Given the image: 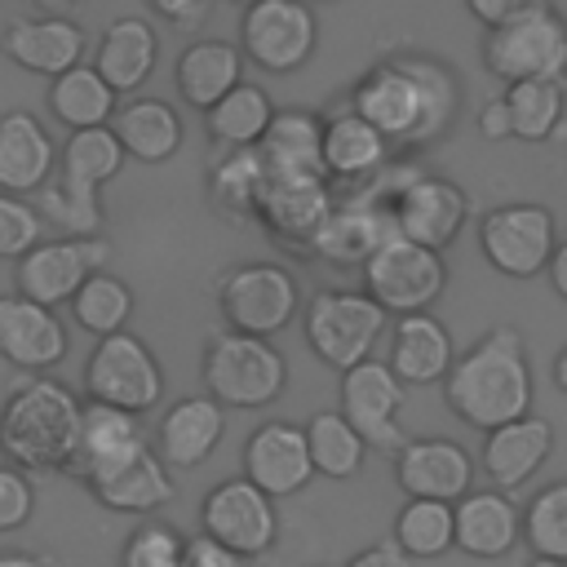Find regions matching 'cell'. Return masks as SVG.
Masks as SVG:
<instances>
[{
    "instance_id": "cell-1",
    "label": "cell",
    "mask_w": 567,
    "mask_h": 567,
    "mask_svg": "<svg viewBox=\"0 0 567 567\" xmlns=\"http://www.w3.org/2000/svg\"><path fill=\"white\" fill-rule=\"evenodd\" d=\"M350 111L363 115L390 142V151L430 146L461 111V80L430 53H390L354 80Z\"/></svg>"
},
{
    "instance_id": "cell-2",
    "label": "cell",
    "mask_w": 567,
    "mask_h": 567,
    "mask_svg": "<svg viewBox=\"0 0 567 567\" xmlns=\"http://www.w3.org/2000/svg\"><path fill=\"white\" fill-rule=\"evenodd\" d=\"M532 399H536L532 359L514 323L487 328L470 350L456 354L452 372L443 377V403L483 434L532 416Z\"/></svg>"
},
{
    "instance_id": "cell-3",
    "label": "cell",
    "mask_w": 567,
    "mask_h": 567,
    "mask_svg": "<svg viewBox=\"0 0 567 567\" xmlns=\"http://www.w3.org/2000/svg\"><path fill=\"white\" fill-rule=\"evenodd\" d=\"M84 403L53 377H31L0 403V456L22 474H71Z\"/></svg>"
},
{
    "instance_id": "cell-4",
    "label": "cell",
    "mask_w": 567,
    "mask_h": 567,
    "mask_svg": "<svg viewBox=\"0 0 567 567\" xmlns=\"http://www.w3.org/2000/svg\"><path fill=\"white\" fill-rule=\"evenodd\" d=\"M483 66L501 84L563 80L567 84V18L545 0H518L514 18L483 35Z\"/></svg>"
},
{
    "instance_id": "cell-5",
    "label": "cell",
    "mask_w": 567,
    "mask_h": 567,
    "mask_svg": "<svg viewBox=\"0 0 567 567\" xmlns=\"http://www.w3.org/2000/svg\"><path fill=\"white\" fill-rule=\"evenodd\" d=\"M301 328H306V346L315 350L319 363L350 372L372 359L377 341L390 328V315L363 288H323L306 301Z\"/></svg>"
},
{
    "instance_id": "cell-6",
    "label": "cell",
    "mask_w": 567,
    "mask_h": 567,
    "mask_svg": "<svg viewBox=\"0 0 567 567\" xmlns=\"http://www.w3.org/2000/svg\"><path fill=\"white\" fill-rule=\"evenodd\" d=\"M288 385V359L257 337L213 332L204 341V390L221 408H266Z\"/></svg>"
},
{
    "instance_id": "cell-7",
    "label": "cell",
    "mask_w": 567,
    "mask_h": 567,
    "mask_svg": "<svg viewBox=\"0 0 567 567\" xmlns=\"http://www.w3.org/2000/svg\"><path fill=\"white\" fill-rule=\"evenodd\" d=\"M297 306L301 288L279 261H244L217 279V310L226 319V332L270 341L297 319Z\"/></svg>"
},
{
    "instance_id": "cell-8",
    "label": "cell",
    "mask_w": 567,
    "mask_h": 567,
    "mask_svg": "<svg viewBox=\"0 0 567 567\" xmlns=\"http://www.w3.org/2000/svg\"><path fill=\"white\" fill-rule=\"evenodd\" d=\"M554 248H558V221H554V208H545V204L514 199V204H496L478 217V252L505 279L545 275Z\"/></svg>"
},
{
    "instance_id": "cell-9",
    "label": "cell",
    "mask_w": 567,
    "mask_h": 567,
    "mask_svg": "<svg viewBox=\"0 0 567 567\" xmlns=\"http://www.w3.org/2000/svg\"><path fill=\"white\" fill-rule=\"evenodd\" d=\"M363 292L394 319L430 315V306L447 292V261L443 252H430L421 244H408L403 235H390L363 266Z\"/></svg>"
},
{
    "instance_id": "cell-10",
    "label": "cell",
    "mask_w": 567,
    "mask_h": 567,
    "mask_svg": "<svg viewBox=\"0 0 567 567\" xmlns=\"http://www.w3.org/2000/svg\"><path fill=\"white\" fill-rule=\"evenodd\" d=\"M84 394L89 403H106V408L142 416L164 399V368L155 350L137 332L124 328L93 346L84 363Z\"/></svg>"
},
{
    "instance_id": "cell-11",
    "label": "cell",
    "mask_w": 567,
    "mask_h": 567,
    "mask_svg": "<svg viewBox=\"0 0 567 567\" xmlns=\"http://www.w3.org/2000/svg\"><path fill=\"white\" fill-rule=\"evenodd\" d=\"M319 44V18L301 0H257L239 13V53L270 71L292 75L315 58Z\"/></svg>"
},
{
    "instance_id": "cell-12",
    "label": "cell",
    "mask_w": 567,
    "mask_h": 567,
    "mask_svg": "<svg viewBox=\"0 0 567 567\" xmlns=\"http://www.w3.org/2000/svg\"><path fill=\"white\" fill-rule=\"evenodd\" d=\"M111 261V244L97 235V239H40L13 270V284H18V297L44 306V310H58V306H71V297L80 292V284L97 270H106Z\"/></svg>"
},
{
    "instance_id": "cell-13",
    "label": "cell",
    "mask_w": 567,
    "mask_h": 567,
    "mask_svg": "<svg viewBox=\"0 0 567 567\" xmlns=\"http://www.w3.org/2000/svg\"><path fill=\"white\" fill-rule=\"evenodd\" d=\"M199 527L230 554L261 558L279 536V514L266 492H257L244 474H235V478H221L217 487H208V496L199 505Z\"/></svg>"
},
{
    "instance_id": "cell-14",
    "label": "cell",
    "mask_w": 567,
    "mask_h": 567,
    "mask_svg": "<svg viewBox=\"0 0 567 567\" xmlns=\"http://www.w3.org/2000/svg\"><path fill=\"white\" fill-rule=\"evenodd\" d=\"M341 416L354 425V434L368 443V447H381V452H399L408 443L403 425H399V412L408 403V385L390 372L385 359H368L350 372H341Z\"/></svg>"
},
{
    "instance_id": "cell-15",
    "label": "cell",
    "mask_w": 567,
    "mask_h": 567,
    "mask_svg": "<svg viewBox=\"0 0 567 567\" xmlns=\"http://www.w3.org/2000/svg\"><path fill=\"white\" fill-rule=\"evenodd\" d=\"M390 221L394 235H403L408 244H421L430 252H443L470 221V195L434 173H416L394 199H390Z\"/></svg>"
},
{
    "instance_id": "cell-16",
    "label": "cell",
    "mask_w": 567,
    "mask_h": 567,
    "mask_svg": "<svg viewBox=\"0 0 567 567\" xmlns=\"http://www.w3.org/2000/svg\"><path fill=\"white\" fill-rule=\"evenodd\" d=\"M394 483L408 492V501L456 505L474 492V456L456 439H408L394 452Z\"/></svg>"
},
{
    "instance_id": "cell-17",
    "label": "cell",
    "mask_w": 567,
    "mask_h": 567,
    "mask_svg": "<svg viewBox=\"0 0 567 567\" xmlns=\"http://www.w3.org/2000/svg\"><path fill=\"white\" fill-rule=\"evenodd\" d=\"M244 478L257 492H266L270 501L297 496L315 478L306 430L292 425V421H266V425H257L248 434V443H244Z\"/></svg>"
},
{
    "instance_id": "cell-18",
    "label": "cell",
    "mask_w": 567,
    "mask_h": 567,
    "mask_svg": "<svg viewBox=\"0 0 567 567\" xmlns=\"http://www.w3.org/2000/svg\"><path fill=\"white\" fill-rule=\"evenodd\" d=\"M0 53L31 71V75H66L80 66L84 58V27L75 18H62V13H40V18H13L4 31H0Z\"/></svg>"
},
{
    "instance_id": "cell-19",
    "label": "cell",
    "mask_w": 567,
    "mask_h": 567,
    "mask_svg": "<svg viewBox=\"0 0 567 567\" xmlns=\"http://www.w3.org/2000/svg\"><path fill=\"white\" fill-rule=\"evenodd\" d=\"M142 452H151L146 430H142V416L120 412V408H106V403H84L80 447H75V465H71V474L84 487L97 483V478H106V474H115V470H124Z\"/></svg>"
},
{
    "instance_id": "cell-20",
    "label": "cell",
    "mask_w": 567,
    "mask_h": 567,
    "mask_svg": "<svg viewBox=\"0 0 567 567\" xmlns=\"http://www.w3.org/2000/svg\"><path fill=\"white\" fill-rule=\"evenodd\" d=\"M0 359L40 377L66 359V323L18 292H0Z\"/></svg>"
},
{
    "instance_id": "cell-21",
    "label": "cell",
    "mask_w": 567,
    "mask_h": 567,
    "mask_svg": "<svg viewBox=\"0 0 567 567\" xmlns=\"http://www.w3.org/2000/svg\"><path fill=\"white\" fill-rule=\"evenodd\" d=\"M394 235V221L385 208H377L372 199H363L359 190L350 199H337L328 221L319 226V235L310 239V252L337 270H363L372 261V252Z\"/></svg>"
},
{
    "instance_id": "cell-22",
    "label": "cell",
    "mask_w": 567,
    "mask_h": 567,
    "mask_svg": "<svg viewBox=\"0 0 567 567\" xmlns=\"http://www.w3.org/2000/svg\"><path fill=\"white\" fill-rule=\"evenodd\" d=\"M332 186L328 177H266V190L257 199V221L297 248H310L319 226L332 213Z\"/></svg>"
},
{
    "instance_id": "cell-23",
    "label": "cell",
    "mask_w": 567,
    "mask_h": 567,
    "mask_svg": "<svg viewBox=\"0 0 567 567\" xmlns=\"http://www.w3.org/2000/svg\"><path fill=\"white\" fill-rule=\"evenodd\" d=\"M226 434V408L213 403L208 394H190L177 399L173 408H164L159 425H155V456L164 461V470H195L213 456V447Z\"/></svg>"
},
{
    "instance_id": "cell-24",
    "label": "cell",
    "mask_w": 567,
    "mask_h": 567,
    "mask_svg": "<svg viewBox=\"0 0 567 567\" xmlns=\"http://www.w3.org/2000/svg\"><path fill=\"white\" fill-rule=\"evenodd\" d=\"M58 168V146L49 128L31 111H4L0 115V190L4 195H40Z\"/></svg>"
},
{
    "instance_id": "cell-25",
    "label": "cell",
    "mask_w": 567,
    "mask_h": 567,
    "mask_svg": "<svg viewBox=\"0 0 567 567\" xmlns=\"http://www.w3.org/2000/svg\"><path fill=\"white\" fill-rule=\"evenodd\" d=\"M155 62H159V35L142 13H120L106 22L97 53H93V71L106 80L115 97H137Z\"/></svg>"
},
{
    "instance_id": "cell-26",
    "label": "cell",
    "mask_w": 567,
    "mask_h": 567,
    "mask_svg": "<svg viewBox=\"0 0 567 567\" xmlns=\"http://www.w3.org/2000/svg\"><path fill=\"white\" fill-rule=\"evenodd\" d=\"M456 518V549L470 558H505L514 554V545H523V509L514 505V496L496 492V487H474L470 496H461L452 505Z\"/></svg>"
},
{
    "instance_id": "cell-27",
    "label": "cell",
    "mask_w": 567,
    "mask_h": 567,
    "mask_svg": "<svg viewBox=\"0 0 567 567\" xmlns=\"http://www.w3.org/2000/svg\"><path fill=\"white\" fill-rule=\"evenodd\" d=\"M390 168V142L350 106L323 115V177L346 186H368Z\"/></svg>"
},
{
    "instance_id": "cell-28",
    "label": "cell",
    "mask_w": 567,
    "mask_h": 567,
    "mask_svg": "<svg viewBox=\"0 0 567 567\" xmlns=\"http://www.w3.org/2000/svg\"><path fill=\"white\" fill-rule=\"evenodd\" d=\"M554 452V425L545 416H523V421H509L492 434H483V452H478V465L483 474L492 478L496 492H518Z\"/></svg>"
},
{
    "instance_id": "cell-29",
    "label": "cell",
    "mask_w": 567,
    "mask_h": 567,
    "mask_svg": "<svg viewBox=\"0 0 567 567\" xmlns=\"http://www.w3.org/2000/svg\"><path fill=\"white\" fill-rule=\"evenodd\" d=\"M385 363H390V372H394L403 385H443V377H447L452 363H456L452 332H447L434 315L394 319Z\"/></svg>"
},
{
    "instance_id": "cell-30",
    "label": "cell",
    "mask_w": 567,
    "mask_h": 567,
    "mask_svg": "<svg viewBox=\"0 0 567 567\" xmlns=\"http://www.w3.org/2000/svg\"><path fill=\"white\" fill-rule=\"evenodd\" d=\"M111 133L124 151V159H137V164H164L182 151L186 142V128H182V115L164 102V97H124L111 115Z\"/></svg>"
},
{
    "instance_id": "cell-31",
    "label": "cell",
    "mask_w": 567,
    "mask_h": 567,
    "mask_svg": "<svg viewBox=\"0 0 567 567\" xmlns=\"http://www.w3.org/2000/svg\"><path fill=\"white\" fill-rule=\"evenodd\" d=\"M266 177H323V115L306 106L275 111L266 137L257 142Z\"/></svg>"
},
{
    "instance_id": "cell-32",
    "label": "cell",
    "mask_w": 567,
    "mask_h": 567,
    "mask_svg": "<svg viewBox=\"0 0 567 567\" xmlns=\"http://www.w3.org/2000/svg\"><path fill=\"white\" fill-rule=\"evenodd\" d=\"M173 84L186 106L213 111L235 84H244V53L230 40H190L173 62Z\"/></svg>"
},
{
    "instance_id": "cell-33",
    "label": "cell",
    "mask_w": 567,
    "mask_h": 567,
    "mask_svg": "<svg viewBox=\"0 0 567 567\" xmlns=\"http://www.w3.org/2000/svg\"><path fill=\"white\" fill-rule=\"evenodd\" d=\"M89 496L111 514H155L173 501V474L155 452H142L124 470L89 483Z\"/></svg>"
},
{
    "instance_id": "cell-34",
    "label": "cell",
    "mask_w": 567,
    "mask_h": 567,
    "mask_svg": "<svg viewBox=\"0 0 567 567\" xmlns=\"http://www.w3.org/2000/svg\"><path fill=\"white\" fill-rule=\"evenodd\" d=\"M270 120H275V102L252 80L235 84L213 111H204V128L217 142V151H248V146H257L266 137Z\"/></svg>"
},
{
    "instance_id": "cell-35",
    "label": "cell",
    "mask_w": 567,
    "mask_h": 567,
    "mask_svg": "<svg viewBox=\"0 0 567 567\" xmlns=\"http://www.w3.org/2000/svg\"><path fill=\"white\" fill-rule=\"evenodd\" d=\"M120 97L106 89V80L93 66H75L66 75H58L49 84V111L58 124H66V133H84V128H106L115 115Z\"/></svg>"
},
{
    "instance_id": "cell-36",
    "label": "cell",
    "mask_w": 567,
    "mask_h": 567,
    "mask_svg": "<svg viewBox=\"0 0 567 567\" xmlns=\"http://www.w3.org/2000/svg\"><path fill=\"white\" fill-rule=\"evenodd\" d=\"M261 190H266V164L257 146L217 151V159H208V195L226 217H257Z\"/></svg>"
},
{
    "instance_id": "cell-37",
    "label": "cell",
    "mask_w": 567,
    "mask_h": 567,
    "mask_svg": "<svg viewBox=\"0 0 567 567\" xmlns=\"http://www.w3.org/2000/svg\"><path fill=\"white\" fill-rule=\"evenodd\" d=\"M301 430H306V447H310L315 474H323V478H354V474L363 470L368 443L354 434V425H350L337 408L315 412Z\"/></svg>"
},
{
    "instance_id": "cell-38",
    "label": "cell",
    "mask_w": 567,
    "mask_h": 567,
    "mask_svg": "<svg viewBox=\"0 0 567 567\" xmlns=\"http://www.w3.org/2000/svg\"><path fill=\"white\" fill-rule=\"evenodd\" d=\"M505 106L518 142H549L567 120V84L563 80H523L505 84Z\"/></svg>"
},
{
    "instance_id": "cell-39",
    "label": "cell",
    "mask_w": 567,
    "mask_h": 567,
    "mask_svg": "<svg viewBox=\"0 0 567 567\" xmlns=\"http://www.w3.org/2000/svg\"><path fill=\"white\" fill-rule=\"evenodd\" d=\"M71 319H75V328H84L89 337H115V332H124L128 328V319H133V288L120 279V275H111V270H97V275H89L84 284H80V292L71 297Z\"/></svg>"
},
{
    "instance_id": "cell-40",
    "label": "cell",
    "mask_w": 567,
    "mask_h": 567,
    "mask_svg": "<svg viewBox=\"0 0 567 567\" xmlns=\"http://www.w3.org/2000/svg\"><path fill=\"white\" fill-rule=\"evenodd\" d=\"M390 540L403 549V558H443L447 549H456L452 505H443V501H403V509L394 514Z\"/></svg>"
},
{
    "instance_id": "cell-41",
    "label": "cell",
    "mask_w": 567,
    "mask_h": 567,
    "mask_svg": "<svg viewBox=\"0 0 567 567\" xmlns=\"http://www.w3.org/2000/svg\"><path fill=\"white\" fill-rule=\"evenodd\" d=\"M523 545L532 549V558L567 563V478L545 483L523 505Z\"/></svg>"
},
{
    "instance_id": "cell-42",
    "label": "cell",
    "mask_w": 567,
    "mask_h": 567,
    "mask_svg": "<svg viewBox=\"0 0 567 567\" xmlns=\"http://www.w3.org/2000/svg\"><path fill=\"white\" fill-rule=\"evenodd\" d=\"M186 536L168 523H142L120 545V567H182Z\"/></svg>"
},
{
    "instance_id": "cell-43",
    "label": "cell",
    "mask_w": 567,
    "mask_h": 567,
    "mask_svg": "<svg viewBox=\"0 0 567 567\" xmlns=\"http://www.w3.org/2000/svg\"><path fill=\"white\" fill-rule=\"evenodd\" d=\"M44 235V217L35 204L0 190V261H22Z\"/></svg>"
},
{
    "instance_id": "cell-44",
    "label": "cell",
    "mask_w": 567,
    "mask_h": 567,
    "mask_svg": "<svg viewBox=\"0 0 567 567\" xmlns=\"http://www.w3.org/2000/svg\"><path fill=\"white\" fill-rule=\"evenodd\" d=\"M31 514H35V483H31V474H22L9 461H0V532L27 527Z\"/></svg>"
},
{
    "instance_id": "cell-45",
    "label": "cell",
    "mask_w": 567,
    "mask_h": 567,
    "mask_svg": "<svg viewBox=\"0 0 567 567\" xmlns=\"http://www.w3.org/2000/svg\"><path fill=\"white\" fill-rule=\"evenodd\" d=\"M182 567H248V558L230 554L226 545H217L213 536H190L186 540V554H182Z\"/></svg>"
},
{
    "instance_id": "cell-46",
    "label": "cell",
    "mask_w": 567,
    "mask_h": 567,
    "mask_svg": "<svg viewBox=\"0 0 567 567\" xmlns=\"http://www.w3.org/2000/svg\"><path fill=\"white\" fill-rule=\"evenodd\" d=\"M151 13L164 18V22H173V27L195 31V27L213 13V4H208V0H151Z\"/></svg>"
},
{
    "instance_id": "cell-47",
    "label": "cell",
    "mask_w": 567,
    "mask_h": 567,
    "mask_svg": "<svg viewBox=\"0 0 567 567\" xmlns=\"http://www.w3.org/2000/svg\"><path fill=\"white\" fill-rule=\"evenodd\" d=\"M474 124H478V137H483V142H509V137H514V124H509V106H505V97H487V102L478 106Z\"/></svg>"
},
{
    "instance_id": "cell-48",
    "label": "cell",
    "mask_w": 567,
    "mask_h": 567,
    "mask_svg": "<svg viewBox=\"0 0 567 567\" xmlns=\"http://www.w3.org/2000/svg\"><path fill=\"white\" fill-rule=\"evenodd\" d=\"M514 9H518V0H465V13H470L483 31L505 27V22L514 18Z\"/></svg>"
},
{
    "instance_id": "cell-49",
    "label": "cell",
    "mask_w": 567,
    "mask_h": 567,
    "mask_svg": "<svg viewBox=\"0 0 567 567\" xmlns=\"http://www.w3.org/2000/svg\"><path fill=\"white\" fill-rule=\"evenodd\" d=\"M346 567H408V558H403V549H399L394 540H377V545L350 554Z\"/></svg>"
},
{
    "instance_id": "cell-50",
    "label": "cell",
    "mask_w": 567,
    "mask_h": 567,
    "mask_svg": "<svg viewBox=\"0 0 567 567\" xmlns=\"http://www.w3.org/2000/svg\"><path fill=\"white\" fill-rule=\"evenodd\" d=\"M545 275H549V288L567 301V230L558 235V248H554V257H549V270H545Z\"/></svg>"
},
{
    "instance_id": "cell-51",
    "label": "cell",
    "mask_w": 567,
    "mask_h": 567,
    "mask_svg": "<svg viewBox=\"0 0 567 567\" xmlns=\"http://www.w3.org/2000/svg\"><path fill=\"white\" fill-rule=\"evenodd\" d=\"M0 567H49V563L27 549H0Z\"/></svg>"
},
{
    "instance_id": "cell-52",
    "label": "cell",
    "mask_w": 567,
    "mask_h": 567,
    "mask_svg": "<svg viewBox=\"0 0 567 567\" xmlns=\"http://www.w3.org/2000/svg\"><path fill=\"white\" fill-rule=\"evenodd\" d=\"M554 385H558V390L567 394V346H563V350L554 354Z\"/></svg>"
},
{
    "instance_id": "cell-53",
    "label": "cell",
    "mask_w": 567,
    "mask_h": 567,
    "mask_svg": "<svg viewBox=\"0 0 567 567\" xmlns=\"http://www.w3.org/2000/svg\"><path fill=\"white\" fill-rule=\"evenodd\" d=\"M527 567H567V563H549V558H532Z\"/></svg>"
}]
</instances>
